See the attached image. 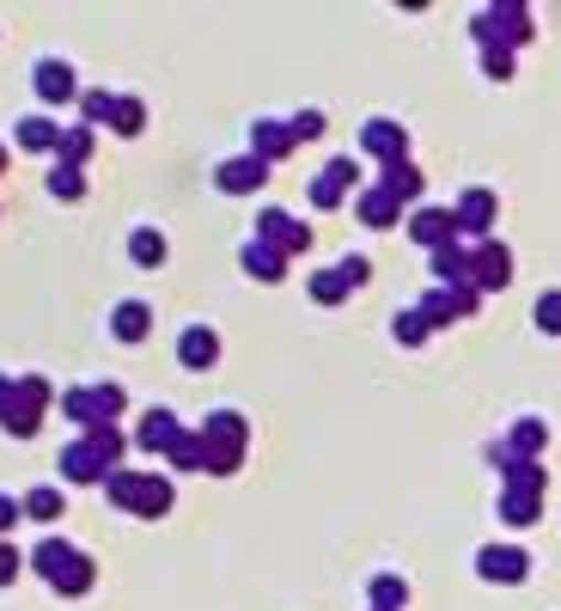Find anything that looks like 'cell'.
Segmentation results:
<instances>
[{"label": "cell", "instance_id": "d6986e66", "mask_svg": "<svg viewBox=\"0 0 561 611\" xmlns=\"http://www.w3.org/2000/svg\"><path fill=\"white\" fill-rule=\"evenodd\" d=\"M354 214H360V221L373 226V233H385V226H397V221H403V202H397L385 184H366L360 196H354Z\"/></svg>", "mask_w": 561, "mask_h": 611}, {"label": "cell", "instance_id": "2e32d148", "mask_svg": "<svg viewBox=\"0 0 561 611\" xmlns=\"http://www.w3.org/2000/svg\"><path fill=\"white\" fill-rule=\"evenodd\" d=\"M409 239L440 251V245H457V214L452 208H416L409 214Z\"/></svg>", "mask_w": 561, "mask_h": 611}, {"label": "cell", "instance_id": "9c48e42d", "mask_svg": "<svg viewBox=\"0 0 561 611\" xmlns=\"http://www.w3.org/2000/svg\"><path fill=\"white\" fill-rule=\"evenodd\" d=\"M452 214H457V239H476V245H483L488 226H495V214H500V196L476 184V190H464V196H457Z\"/></svg>", "mask_w": 561, "mask_h": 611}, {"label": "cell", "instance_id": "8d00e7d4", "mask_svg": "<svg viewBox=\"0 0 561 611\" xmlns=\"http://www.w3.org/2000/svg\"><path fill=\"white\" fill-rule=\"evenodd\" d=\"M348 276H342V269H317V276H312V300L317 306H342V300H348Z\"/></svg>", "mask_w": 561, "mask_h": 611}, {"label": "cell", "instance_id": "277c9868", "mask_svg": "<svg viewBox=\"0 0 561 611\" xmlns=\"http://www.w3.org/2000/svg\"><path fill=\"white\" fill-rule=\"evenodd\" d=\"M471 37L483 43V50H519V43L537 37L531 7H519V0H507V7H483V13L471 19Z\"/></svg>", "mask_w": 561, "mask_h": 611}, {"label": "cell", "instance_id": "f546056e", "mask_svg": "<svg viewBox=\"0 0 561 611\" xmlns=\"http://www.w3.org/2000/svg\"><path fill=\"white\" fill-rule=\"evenodd\" d=\"M177 471H208V440H202V428H183V440L165 452Z\"/></svg>", "mask_w": 561, "mask_h": 611}, {"label": "cell", "instance_id": "83f0119b", "mask_svg": "<svg viewBox=\"0 0 561 611\" xmlns=\"http://www.w3.org/2000/svg\"><path fill=\"white\" fill-rule=\"evenodd\" d=\"M507 452H519V459H537V452L549 447V428L537 422V416H519V422L507 428V440H500Z\"/></svg>", "mask_w": 561, "mask_h": 611}, {"label": "cell", "instance_id": "5bb4252c", "mask_svg": "<svg viewBox=\"0 0 561 611\" xmlns=\"http://www.w3.org/2000/svg\"><path fill=\"white\" fill-rule=\"evenodd\" d=\"M476 575H483V581L513 587V581H525V575H531V557H525L519 545H483V550H476Z\"/></svg>", "mask_w": 561, "mask_h": 611}, {"label": "cell", "instance_id": "4dcf8cb0", "mask_svg": "<svg viewBox=\"0 0 561 611\" xmlns=\"http://www.w3.org/2000/svg\"><path fill=\"white\" fill-rule=\"evenodd\" d=\"M366 599H373V611H403L409 605V581H397V575H373V581H366Z\"/></svg>", "mask_w": 561, "mask_h": 611}, {"label": "cell", "instance_id": "8992f818", "mask_svg": "<svg viewBox=\"0 0 561 611\" xmlns=\"http://www.w3.org/2000/svg\"><path fill=\"white\" fill-rule=\"evenodd\" d=\"M250 239L274 245L281 257H305V251H312V226L293 221L288 208H262V214H257V226H250Z\"/></svg>", "mask_w": 561, "mask_h": 611}, {"label": "cell", "instance_id": "ac0fdd59", "mask_svg": "<svg viewBox=\"0 0 561 611\" xmlns=\"http://www.w3.org/2000/svg\"><path fill=\"white\" fill-rule=\"evenodd\" d=\"M171 502H177V490H171L165 471H141V490H134V507H129V514H134V519H165Z\"/></svg>", "mask_w": 561, "mask_h": 611}, {"label": "cell", "instance_id": "44dd1931", "mask_svg": "<svg viewBox=\"0 0 561 611\" xmlns=\"http://www.w3.org/2000/svg\"><path fill=\"white\" fill-rule=\"evenodd\" d=\"M433 281H440V288H476L471 281V245L464 239L440 245V251H433Z\"/></svg>", "mask_w": 561, "mask_h": 611}, {"label": "cell", "instance_id": "f6af8a7d", "mask_svg": "<svg viewBox=\"0 0 561 611\" xmlns=\"http://www.w3.org/2000/svg\"><path fill=\"white\" fill-rule=\"evenodd\" d=\"M19 519H25V502H13V495H0V538H7V532H13Z\"/></svg>", "mask_w": 561, "mask_h": 611}, {"label": "cell", "instance_id": "6da1fadb", "mask_svg": "<svg viewBox=\"0 0 561 611\" xmlns=\"http://www.w3.org/2000/svg\"><path fill=\"white\" fill-rule=\"evenodd\" d=\"M31 575L50 581L62 599H79V593H91V581H98V562H91L79 545H67V538H43V545L31 550Z\"/></svg>", "mask_w": 561, "mask_h": 611}, {"label": "cell", "instance_id": "e0dca14e", "mask_svg": "<svg viewBox=\"0 0 561 611\" xmlns=\"http://www.w3.org/2000/svg\"><path fill=\"white\" fill-rule=\"evenodd\" d=\"M348 184H360V165H354V160H330L324 172L312 178V208H336V202L348 196Z\"/></svg>", "mask_w": 561, "mask_h": 611}, {"label": "cell", "instance_id": "d590c367", "mask_svg": "<svg viewBox=\"0 0 561 611\" xmlns=\"http://www.w3.org/2000/svg\"><path fill=\"white\" fill-rule=\"evenodd\" d=\"M62 507L67 502H62V490H55V483H37V490L25 495V514L43 519V526H50V519H62Z\"/></svg>", "mask_w": 561, "mask_h": 611}, {"label": "cell", "instance_id": "1f68e13d", "mask_svg": "<svg viewBox=\"0 0 561 611\" xmlns=\"http://www.w3.org/2000/svg\"><path fill=\"white\" fill-rule=\"evenodd\" d=\"M373 184H385V190H391L397 202H416V196H421V172H416V165H409V160L385 165V172L373 178Z\"/></svg>", "mask_w": 561, "mask_h": 611}, {"label": "cell", "instance_id": "3957f363", "mask_svg": "<svg viewBox=\"0 0 561 611\" xmlns=\"http://www.w3.org/2000/svg\"><path fill=\"white\" fill-rule=\"evenodd\" d=\"M202 440H208V471L214 478H233L245 465V447H250V422L238 410H208L202 422Z\"/></svg>", "mask_w": 561, "mask_h": 611}, {"label": "cell", "instance_id": "b9f144b4", "mask_svg": "<svg viewBox=\"0 0 561 611\" xmlns=\"http://www.w3.org/2000/svg\"><path fill=\"white\" fill-rule=\"evenodd\" d=\"M483 74L488 81H513V50H483Z\"/></svg>", "mask_w": 561, "mask_h": 611}, {"label": "cell", "instance_id": "52a82bcc", "mask_svg": "<svg viewBox=\"0 0 561 611\" xmlns=\"http://www.w3.org/2000/svg\"><path fill=\"white\" fill-rule=\"evenodd\" d=\"M55 471H62V483H79V490H86V483H98V490H105V478H110L117 465H110L105 452H98L86 435H79V440H67V447H62Z\"/></svg>", "mask_w": 561, "mask_h": 611}, {"label": "cell", "instance_id": "4316f807", "mask_svg": "<svg viewBox=\"0 0 561 611\" xmlns=\"http://www.w3.org/2000/svg\"><path fill=\"white\" fill-rule=\"evenodd\" d=\"M507 526H531V519H543V495L537 490H500V507H495Z\"/></svg>", "mask_w": 561, "mask_h": 611}, {"label": "cell", "instance_id": "8fae6325", "mask_svg": "<svg viewBox=\"0 0 561 611\" xmlns=\"http://www.w3.org/2000/svg\"><path fill=\"white\" fill-rule=\"evenodd\" d=\"M471 281L483 293H495V288H507L513 281V251L500 239H483V245H471Z\"/></svg>", "mask_w": 561, "mask_h": 611}, {"label": "cell", "instance_id": "9a60e30c", "mask_svg": "<svg viewBox=\"0 0 561 611\" xmlns=\"http://www.w3.org/2000/svg\"><path fill=\"white\" fill-rule=\"evenodd\" d=\"M214 361H220V331H214V324H183L177 331V367L208 373Z\"/></svg>", "mask_w": 561, "mask_h": 611}, {"label": "cell", "instance_id": "74e56055", "mask_svg": "<svg viewBox=\"0 0 561 611\" xmlns=\"http://www.w3.org/2000/svg\"><path fill=\"white\" fill-rule=\"evenodd\" d=\"M110 129H117V135H141L147 129V105L134 93H117V117H110Z\"/></svg>", "mask_w": 561, "mask_h": 611}, {"label": "cell", "instance_id": "5b68a950", "mask_svg": "<svg viewBox=\"0 0 561 611\" xmlns=\"http://www.w3.org/2000/svg\"><path fill=\"white\" fill-rule=\"evenodd\" d=\"M62 410H67V422H79V435L86 428H98V422H117L122 410H129V398H122V386H74V392H62Z\"/></svg>", "mask_w": 561, "mask_h": 611}, {"label": "cell", "instance_id": "ba28073f", "mask_svg": "<svg viewBox=\"0 0 561 611\" xmlns=\"http://www.w3.org/2000/svg\"><path fill=\"white\" fill-rule=\"evenodd\" d=\"M476 306H483V288H428L421 293V319L440 331V324L476 319Z\"/></svg>", "mask_w": 561, "mask_h": 611}, {"label": "cell", "instance_id": "603a6c76", "mask_svg": "<svg viewBox=\"0 0 561 611\" xmlns=\"http://www.w3.org/2000/svg\"><path fill=\"white\" fill-rule=\"evenodd\" d=\"M147 331H153V306L147 300H122L117 312H110V336H117V343H147Z\"/></svg>", "mask_w": 561, "mask_h": 611}, {"label": "cell", "instance_id": "d6a6232c", "mask_svg": "<svg viewBox=\"0 0 561 611\" xmlns=\"http://www.w3.org/2000/svg\"><path fill=\"white\" fill-rule=\"evenodd\" d=\"M50 196L55 202H86V172H74V165H50Z\"/></svg>", "mask_w": 561, "mask_h": 611}, {"label": "cell", "instance_id": "7a4b0ae2", "mask_svg": "<svg viewBox=\"0 0 561 611\" xmlns=\"http://www.w3.org/2000/svg\"><path fill=\"white\" fill-rule=\"evenodd\" d=\"M50 404H55L50 379H43V373H19L13 392H7V410H0V428L13 440H31L43 428V416H50Z\"/></svg>", "mask_w": 561, "mask_h": 611}, {"label": "cell", "instance_id": "4fadbf2b", "mask_svg": "<svg viewBox=\"0 0 561 611\" xmlns=\"http://www.w3.org/2000/svg\"><path fill=\"white\" fill-rule=\"evenodd\" d=\"M293 147H300V135H293L288 117H257V122H250V153H257L262 165L288 160Z\"/></svg>", "mask_w": 561, "mask_h": 611}, {"label": "cell", "instance_id": "ab89813d", "mask_svg": "<svg viewBox=\"0 0 561 611\" xmlns=\"http://www.w3.org/2000/svg\"><path fill=\"white\" fill-rule=\"evenodd\" d=\"M531 319H537V331H543V336H561V288H549L543 300H537Z\"/></svg>", "mask_w": 561, "mask_h": 611}, {"label": "cell", "instance_id": "f1b7e54d", "mask_svg": "<svg viewBox=\"0 0 561 611\" xmlns=\"http://www.w3.org/2000/svg\"><path fill=\"white\" fill-rule=\"evenodd\" d=\"M129 257L141 269H159V264H165V233H159V226H134V233H129Z\"/></svg>", "mask_w": 561, "mask_h": 611}, {"label": "cell", "instance_id": "ee69618b", "mask_svg": "<svg viewBox=\"0 0 561 611\" xmlns=\"http://www.w3.org/2000/svg\"><path fill=\"white\" fill-rule=\"evenodd\" d=\"M336 269H342V276H348V288H366V281H373V264H366V257H354V251L342 257Z\"/></svg>", "mask_w": 561, "mask_h": 611}, {"label": "cell", "instance_id": "bcb514c9", "mask_svg": "<svg viewBox=\"0 0 561 611\" xmlns=\"http://www.w3.org/2000/svg\"><path fill=\"white\" fill-rule=\"evenodd\" d=\"M7 392H13V379H7V373H0V410H7Z\"/></svg>", "mask_w": 561, "mask_h": 611}, {"label": "cell", "instance_id": "60d3db41", "mask_svg": "<svg viewBox=\"0 0 561 611\" xmlns=\"http://www.w3.org/2000/svg\"><path fill=\"white\" fill-rule=\"evenodd\" d=\"M288 122H293V135H300V141H317V135L330 129L324 110H300V117H288Z\"/></svg>", "mask_w": 561, "mask_h": 611}, {"label": "cell", "instance_id": "836d02e7", "mask_svg": "<svg viewBox=\"0 0 561 611\" xmlns=\"http://www.w3.org/2000/svg\"><path fill=\"white\" fill-rule=\"evenodd\" d=\"M391 336H397V343H403V349H421V343H428V336H433V324L421 319V306H409V312H397Z\"/></svg>", "mask_w": 561, "mask_h": 611}, {"label": "cell", "instance_id": "cb8c5ba5", "mask_svg": "<svg viewBox=\"0 0 561 611\" xmlns=\"http://www.w3.org/2000/svg\"><path fill=\"white\" fill-rule=\"evenodd\" d=\"M238 264H245V276H250V281H281V276H288V257L274 251V245H262V239H245Z\"/></svg>", "mask_w": 561, "mask_h": 611}, {"label": "cell", "instance_id": "7dc6e473", "mask_svg": "<svg viewBox=\"0 0 561 611\" xmlns=\"http://www.w3.org/2000/svg\"><path fill=\"white\" fill-rule=\"evenodd\" d=\"M0 172H7V147H0Z\"/></svg>", "mask_w": 561, "mask_h": 611}, {"label": "cell", "instance_id": "484cf974", "mask_svg": "<svg viewBox=\"0 0 561 611\" xmlns=\"http://www.w3.org/2000/svg\"><path fill=\"white\" fill-rule=\"evenodd\" d=\"M91 122H67L62 129V147H55V165H74V172H86V160H91Z\"/></svg>", "mask_w": 561, "mask_h": 611}, {"label": "cell", "instance_id": "f35d334b", "mask_svg": "<svg viewBox=\"0 0 561 611\" xmlns=\"http://www.w3.org/2000/svg\"><path fill=\"white\" fill-rule=\"evenodd\" d=\"M110 117H117V93H79V122L98 129V122H110Z\"/></svg>", "mask_w": 561, "mask_h": 611}, {"label": "cell", "instance_id": "d4e9b609", "mask_svg": "<svg viewBox=\"0 0 561 611\" xmlns=\"http://www.w3.org/2000/svg\"><path fill=\"white\" fill-rule=\"evenodd\" d=\"M62 129L67 122H55V117H19L13 141L25 147V153H55V147H62Z\"/></svg>", "mask_w": 561, "mask_h": 611}, {"label": "cell", "instance_id": "7402d4cb", "mask_svg": "<svg viewBox=\"0 0 561 611\" xmlns=\"http://www.w3.org/2000/svg\"><path fill=\"white\" fill-rule=\"evenodd\" d=\"M37 93L50 98V105H67V98H79V81H74V67H67L62 55H43V62H37Z\"/></svg>", "mask_w": 561, "mask_h": 611}, {"label": "cell", "instance_id": "7bdbcfd3", "mask_svg": "<svg viewBox=\"0 0 561 611\" xmlns=\"http://www.w3.org/2000/svg\"><path fill=\"white\" fill-rule=\"evenodd\" d=\"M25 562H31V557H19V550L7 545V538H0V587H13V581H19V569H25Z\"/></svg>", "mask_w": 561, "mask_h": 611}, {"label": "cell", "instance_id": "ffe728a7", "mask_svg": "<svg viewBox=\"0 0 561 611\" xmlns=\"http://www.w3.org/2000/svg\"><path fill=\"white\" fill-rule=\"evenodd\" d=\"M177 440H183V422L171 410H147L141 428H134V447H141V452H171Z\"/></svg>", "mask_w": 561, "mask_h": 611}, {"label": "cell", "instance_id": "30bf717a", "mask_svg": "<svg viewBox=\"0 0 561 611\" xmlns=\"http://www.w3.org/2000/svg\"><path fill=\"white\" fill-rule=\"evenodd\" d=\"M360 153H373V160H379V172H385V165L409 160V129H403V122H391V117H373L360 129Z\"/></svg>", "mask_w": 561, "mask_h": 611}, {"label": "cell", "instance_id": "e575fe53", "mask_svg": "<svg viewBox=\"0 0 561 611\" xmlns=\"http://www.w3.org/2000/svg\"><path fill=\"white\" fill-rule=\"evenodd\" d=\"M134 490H141V471H129V465H117L105 478V495H110V507H122V514H129L134 507Z\"/></svg>", "mask_w": 561, "mask_h": 611}, {"label": "cell", "instance_id": "7c38bea8", "mask_svg": "<svg viewBox=\"0 0 561 611\" xmlns=\"http://www.w3.org/2000/svg\"><path fill=\"white\" fill-rule=\"evenodd\" d=\"M274 165H262L257 153H238V160H220L214 165V190H226V196H250V190L269 184Z\"/></svg>", "mask_w": 561, "mask_h": 611}]
</instances>
